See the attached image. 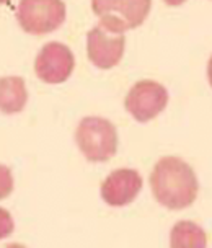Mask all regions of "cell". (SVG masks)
I'll return each instance as SVG.
<instances>
[{
	"label": "cell",
	"instance_id": "cell-1",
	"mask_svg": "<svg viewBox=\"0 0 212 248\" xmlns=\"http://www.w3.org/2000/svg\"><path fill=\"white\" fill-rule=\"evenodd\" d=\"M150 188L157 202L171 211L186 209L196 201L199 193V181L183 158H160L150 175Z\"/></svg>",
	"mask_w": 212,
	"mask_h": 248
},
{
	"label": "cell",
	"instance_id": "cell-2",
	"mask_svg": "<svg viewBox=\"0 0 212 248\" xmlns=\"http://www.w3.org/2000/svg\"><path fill=\"white\" fill-rule=\"evenodd\" d=\"M75 142L87 160L95 163L108 162L118 150V131L108 119L87 116L78 123Z\"/></svg>",
	"mask_w": 212,
	"mask_h": 248
},
{
	"label": "cell",
	"instance_id": "cell-3",
	"mask_svg": "<svg viewBox=\"0 0 212 248\" xmlns=\"http://www.w3.org/2000/svg\"><path fill=\"white\" fill-rule=\"evenodd\" d=\"M152 0H91V8L106 28L124 33L137 28L147 18Z\"/></svg>",
	"mask_w": 212,
	"mask_h": 248
},
{
	"label": "cell",
	"instance_id": "cell-4",
	"mask_svg": "<svg viewBox=\"0 0 212 248\" xmlns=\"http://www.w3.org/2000/svg\"><path fill=\"white\" fill-rule=\"evenodd\" d=\"M65 13L62 0H20L16 20L26 33L47 34L64 23Z\"/></svg>",
	"mask_w": 212,
	"mask_h": 248
},
{
	"label": "cell",
	"instance_id": "cell-5",
	"mask_svg": "<svg viewBox=\"0 0 212 248\" xmlns=\"http://www.w3.org/2000/svg\"><path fill=\"white\" fill-rule=\"evenodd\" d=\"M168 105V92L155 80H140L131 88L124 106L136 121L147 123L157 118Z\"/></svg>",
	"mask_w": 212,
	"mask_h": 248
},
{
	"label": "cell",
	"instance_id": "cell-6",
	"mask_svg": "<svg viewBox=\"0 0 212 248\" xmlns=\"http://www.w3.org/2000/svg\"><path fill=\"white\" fill-rule=\"evenodd\" d=\"M124 44V33H116L98 23L87 34L88 59L98 69H111L121 62Z\"/></svg>",
	"mask_w": 212,
	"mask_h": 248
},
{
	"label": "cell",
	"instance_id": "cell-7",
	"mask_svg": "<svg viewBox=\"0 0 212 248\" xmlns=\"http://www.w3.org/2000/svg\"><path fill=\"white\" fill-rule=\"evenodd\" d=\"M75 65L74 54L64 43L51 41L44 44L34 61V72L38 78L51 85L62 83L70 77Z\"/></svg>",
	"mask_w": 212,
	"mask_h": 248
},
{
	"label": "cell",
	"instance_id": "cell-8",
	"mask_svg": "<svg viewBox=\"0 0 212 248\" xmlns=\"http://www.w3.org/2000/svg\"><path fill=\"white\" fill-rule=\"evenodd\" d=\"M144 185L142 176L134 168H119L111 171L101 183V198L108 206L122 207L137 198Z\"/></svg>",
	"mask_w": 212,
	"mask_h": 248
},
{
	"label": "cell",
	"instance_id": "cell-9",
	"mask_svg": "<svg viewBox=\"0 0 212 248\" xmlns=\"http://www.w3.org/2000/svg\"><path fill=\"white\" fill-rule=\"evenodd\" d=\"M28 101V90L21 77L0 78V111L5 114L20 113Z\"/></svg>",
	"mask_w": 212,
	"mask_h": 248
},
{
	"label": "cell",
	"instance_id": "cell-10",
	"mask_svg": "<svg viewBox=\"0 0 212 248\" xmlns=\"http://www.w3.org/2000/svg\"><path fill=\"white\" fill-rule=\"evenodd\" d=\"M204 229L193 220H180L170 232V248H206Z\"/></svg>",
	"mask_w": 212,
	"mask_h": 248
},
{
	"label": "cell",
	"instance_id": "cell-11",
	"mask_svg": "<svg viewBox=\"0 0 212 248\" xmlns=\"http://www.w3.org/2000/svg\"><path fill=\"white\" fill-rule=\"evenodd\" d=\"M13 191V175L12 170L0 163V199L7 198Z\"/></svg>",
	"mask_w": 212,
	"mask_h": 248
},
{
	"label": "cell",
	"instance_id": "cell-12",
	"mask_svg": "<svg viewBox=\"0 0 212 248\" xmlns=\"http://www.w3.org/2000/svg\"><path fill=\"white\" fill-rule=\"evenodd\" d=\"M13 229H15V222H13L12 214L7 209L0 207V240L12 235Z\"/></svg>",
	"mask_w": 212,
	"mask_h": 248
},
{
	"label": "cell",
	"instance_id": "cell-13",
	"mask_svg": "<svg viewBox=\"0 0 212 248\" xmlns=\"http://www.w3.org/2000/svg\"><path fill=\"white\" fill-rule=\"evenodd\" d=\"M163 2H165L168 7H180V5H183L186 0H163Z\"/></svg>",
	"mask_w": 212,
	"mask_h": 248
},
{
	"label": "cell",
	"instance_id": "cell-14",
	"mask_svg": "<svg viewBox=\"0 0 212 248\" xmlns=\"http://www.w3.org/2000/svg\"><path fill=\"white\" fill-rule=\"evenodd\" d=\"M207 78H209V83L212 87V56H211L209 62H207Z\"/></svg>",
	"mask_w": 212,
	"mask_h": 248
},
{
	"label": "cell",
	"instance_id": "cell-15",
	"mask_svg": "<svg viewBox=\"0 0 212 248\" xmlns=\"http://www.w3.org/2000/svg\"><path fill=\"white\" fill-rule=\"evenodd\" d=\"M5 248H26L25 245H20V243H10V245H7Z\"/></svg>",
	"mask_w": 212,
	"mask_h": 248
},
{
	"label": "cell",
	"instance_id": "cell-16",
	"mask_svg": "<svg viewBox=\"0 0 212 248\" xmlns=\"http://www.w3.org/2000/svg\"><path fill=\"white\" fill-rule=\"evenodd\" d=\"M10 0H0V5H3V3H8Z\"/></svg>",
	"mask_w": 212,
	"mask_h": 248
}]
</instances>
